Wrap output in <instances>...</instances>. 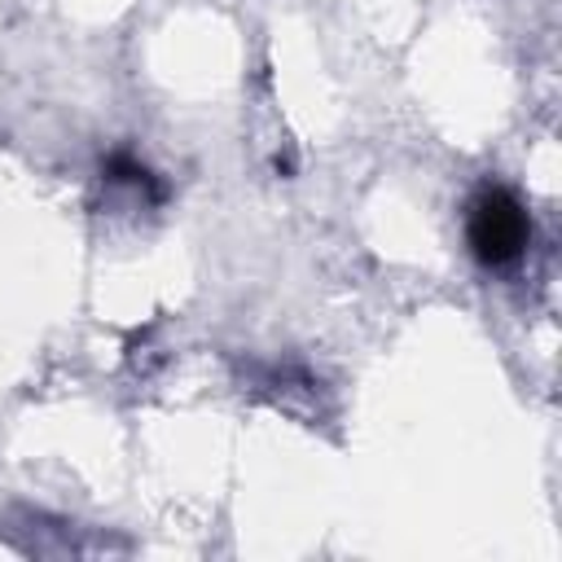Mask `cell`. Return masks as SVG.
Returning a JSON list of instances; mask_svg holds the SVG:
<instances>
[{
	"mask_svg": "<svg viewBox=\"0 0 562 562\" xmlns=\"http://www.w3.org/2000/svg\"><path fill=\"white\" fill-rule=\"evenodd\" d=\"M527 211L518 206V198L509 189H483L470 202V220H465V237L479 263L501 268L514 263L527 246Z\"/></svg>",
	"mask_w": 562,
	"mask_h": 562,
	"instance_id": "obj_1",
	"label": "cell"
},
{
	"mask_svg": "<svg viewBox=\"0 0 562 562\" xmlns=\"http://www.w3.org/2000/svg\"><path fill=\"white\" fill-rule=\"evenodd\" d=\"M105 176H110L114 184H136V189H145V193L158 198V184L149 180V171H145L132 154H110V158H105Z\"/></svg>",
	"mask_w": 562,
	"mask_h": 562,
	"instance_id": "obj_2",
	"label": "cell"
}]
</instances>
